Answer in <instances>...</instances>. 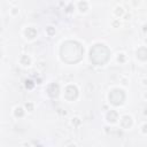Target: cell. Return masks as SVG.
Here are the masks:
<instances>
[{
	"label": "cell",
	"instance_id": "obj_1",
	"mask_svg": "<svg viewBox=\"0 0 147 147\" xmlns=\"http://www.w3.org/2000/svg\"><path fill=\"white\" fill-rule=\"evenodd\" d=\"M83 53H84V49L76 41H67L62 45V48H61V57L63 61L68 63L78 62L82 59Z\"/></svg>",
	"mask_w": 147,
	"mask_h": 147
},
{
	"label": "cell",
	"instance_id": "obj_2",
	"mask_svg": "<svg viewBox=\"0 0 147 147\" xmlns=\"http://www.w3.org/2000/svg\"><path fill=\"white\" fill-rule=\"evenodd\" d=\"M109 56L108 48L105 47V45H95L91 49V60L95 64H103Z\"/></svg>",
	"mask_w": 147,
	"mask_h": 147
}]
</instances>
